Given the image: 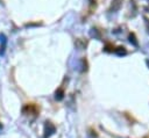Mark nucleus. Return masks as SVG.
Masks as SVG:
<instances>
[{
	"mask_svg": "<svg viewBox=\"0 0 149 138\" xmlns=\"http://www.w3.org/2000/svg\"><path fill=\"white\" fill-rule=\"evenodd\" d=\"M105 51H108V52H115V46L108 42V43H106V46H105Z\"/></svg>",
	"mask_w": 149,
	"mask_h": 138,
	"instance_id": "f257e3e1",
	"label": "nucleus"
},
{
	"mask_svg": "<svg viewBox=\"0 0 149 138\" xmlns=\"http://www.w3.org/2000/svg\"><path fill=\"white\" fill-rule=\"evenodd\" d=\"M63 94H64V92H63V89L62 88H59L57 92H56V99H58V100H61L62 97H63Z\"/></svg>",
	"mask_w": 149,
	"mask_h": 138,
	"instance_id": "f03ea898",
	"label": "nucleus"
}]
</instances>
